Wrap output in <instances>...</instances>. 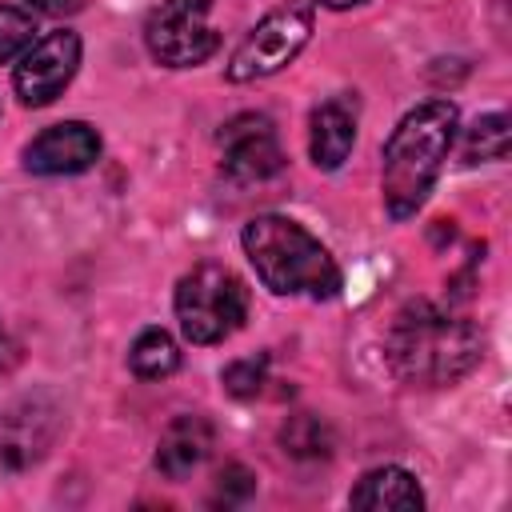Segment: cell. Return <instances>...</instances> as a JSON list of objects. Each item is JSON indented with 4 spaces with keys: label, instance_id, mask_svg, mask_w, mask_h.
<instances>
[{
    "label": "cell",
    "instance_id": "30bf717a",
    "mask_svg": "<svg viewBox=\"0 0 512 512\" xmlns=\"http://www.w3.org/2000/svg\"><path fill=\"white\" fill-rule=\"evenodd\" d=\"M100 160V136L84 120H64L44 128L24 148V168L36 176H72Z\"/></svg>",
    "mask_w": 512,
    "mask_h": 512
},
{
    "label": "cell",
    "instance_id": "277c9868",
    "mask_svg": "<svg viewBox=\"0 0 512 512\" xmlns=\"http://www.w3.org/2000/svg\"><path fill=\"white\" fill-rule=\"evenodd\" d=\"M176 320L184 340L220 344L248 320V288L224 264H196L176 284Z\"/></svg>",
    "mask_w": 512,
    "mask_h": 512
},
{
    "label": "cell",
    "instance_id": "ffe728a7",
    "mask_svg": "<svg viewBox=\"0 0 512 512\" xmlns=\"http://www.w3.org/2000/svg\"><path fill=\"white\" fill-rule=\"evenodd\" d=\"M36 12H44V16H72V12H80L88 0H28Z\"/></svg>",
    "mask_w": 512,
    "mask_h": 512
},
{
    "label": "cell",
    "instance_id": "44dd1931",
    "mask_svg": "<svg viewBox=\"0 0 512 512\" xmlns=\"http://www.w3.org/2000/svg\"><path fill=\"white\" fill-rule=\"evenodd\" d=\"M8 364H12V340H8V332H4V324H0V376L8 372Z\"/></svg>",
    "mask_w": 512,
    "mask_h": 512
},
{
    "label": "cell",
    "instance_id": "d6986e66",
    "mask_svg": "<svg viewBox=\"0 0 512 512\" xmlns=\"http://www.w3.org/2000/svg\"><path fill=\"white\" fill-rule=\"evenodd\" d=\"M252 492H256V476H252L244 464H224V468L216 472V480H212L208 504H212V508H236V504H244Z\"/></svg>",
    "mask_w": 512,
    "mask_h": 512
},
{
    "label": "cell",
    "instance_id": "9a60e30c",
    "mask_svg": "<svg viewBox=\"0 0 512 512\" xmlns=\"http://www.w3.org/2000/svg\"><path fill=\"white\" fill-rule=\"evenodd\" d=\"M280 444L296 460H324L332 452V428L312 412H296L280 428Z\"/></svg>",
    "mask_w": 512,
    "mask_h": 512
},
{
    "label": "cell",
    "instance_id": "5bb4252c",
    "mask_svg": "<svg viewBox=\"0 0 512 512\" xmlns=\"http://www.w3.org/2000/svg\"><path fill=\"white\" fill-rule=\"evenodd\" d=\"M128 368L140 380H164L180 368V348L164 328H144L128 348Z\"/></svg>",
    "mask_w": 512,
    "mask_h": 512
},
{
    "label": "cell",
    "instance_id": "7a4b0ae2",
    "mask_svg": "<svg viewBox=\"0 0 512 512\" xmlns=\"http://www.w3.org/2000/svg\"><path fill=\"white\" fill-rule=\"evenodd\" d=\"M452 140H456V104L448 100H424L392 128L380 172V192L392 220H404L424 204Z\"/></svg>",
    "mask_w": 512,
    "mask_h": 512
},
{
    "label": "cell",
    "instance_id": "52a82bcc",
    "mask_svg": "<svg viewBox=\"0 0 512 512\" xmlns=\"http://www.w3.org/2000/svg\"><path fill=\"white\" fill-rule=\"evenodd\" d=\"M76 68H80V36L76 32L60 28V32H48V36L32 40L20 52V64L12 72L20 104H28V108L52 104L72 84Z\"/></svg>",
    "mask_w": 512,
    "mask_h": 512
},
{
    "label": "cell",
    "instance_id": "ac0fdd59",
    "mask_svg": "<svg viewBox=\"0 0 512 512\" xmlns=\"http://www.w3.org/2000/svg\"><path fill=\"white\" fill-rule=\"evenodd\" d=\"M32 32H36L32 12L12 8V4H0V64L16 60L32 44Z\"/></svg>",
    "mask_w": 512,
    "mask_h": 512
},
{
    "label": "cell",
    "instance_id": "8fae6325",
    "mask_svg": "<svg viewBox=\"0 0 512 512\" xmlns=\"http://www.w3.org/2000/svg\"><path fill=\"white\" fill-rule=\"evenodd\" d=\"M216 444V428L208 416H176L164 432H160V444H156V472L164 480H188L212 452Z\"/></svg>",
    "mask_w": 512,
    "mask_h": 512
},
{
    "label": "cell",
    "instance_id": "2e32d148",
    "mask_svg": "<svg viewBox=\"0 0 512 512\" xmlns=\"http://www.w3.org/2000/svg\"><path fill=\"white\" fill-rule=\"evenodd\" d=\"M508 156V116L492 112L472 120L464 132V164H484V160H504Z\"/></svg>",
    "mask_w": 512,
    "mask_h": 512
},
{
    "label": "cell",
    "instance_id": "3957f363",
    "mask_svg": "<svg viewBox=\"0 0 512 512\" xmlns=\"http://www.w3.org/2000/svg\"><path fill=\"white\" fill-rule=\"evenodd\" d=\"M240 244L264 288H272L276 296L332 300L340 292V264L332 260V252L288 216H252L240 232Z\"/></svg>",
    "mask_w": 512,
    "mask_h": 512
},
{
    "label": "cell",
    "instance_id": "6da1fadb",
    "mask_svg": "<svg viewBox=\"0 0 512 512\" xmlns=\"http://www.w3.org/2000/svg\"><path fill=\"white\" fill-rule=\"evenodd\" d=\"M392 372L412 388H448L480 364V332L468 316L416 300L396 312L384 336Z\"/></svg>",
    "mask_w": 512,
    "mask_h": 512
},
{
    "label": "cell",
    "instance_id": "4fadbf2b",
    "mask_svg": "<svg viewBox=\"0 0 512 512\" xmlns=\"http://www.w3.org/2000/svg\"><path fill=\"white\" fill-rule=\"evenodd\" d=\"M348 504L364 508V512H420L424 492L412 472L384 464V468H372L360 476V484L348 492Z\"/></svg>",
    "mask_w": 512,
    "mask_h": 512
},
{
    "label": "cell",
    "instance_id": "9c48e42d",
    "mask_svg": "<svg viewBox=\"0 0 512 512\" xmlns=\"http://www.w3.org/2000/svg\"><path fill=\"white\" fill-rule=\"evenodd\" d=\"M56 432H60V408L48 396L32 392V396L12 400L0 412V464L12 472L40 464Z\"/></svg>",
    "mask_w": 512,
    "mask_h": 512
},
{
    "label": "cell",
    "instance_id": "8992f818",
    "mask_svg": "<svg viewBox=\"0 0 512 512\" xmlns=\"http://www.w3.org/2000/svg\"><path fill=\"white\" fill-rule=\"evenodd\" d=\"M308 36H312V4H284V8L268 12L232 52L228 80L248 84V80H264V76L280 72L284 64H292L300 56Z\"/></svg>",
    "mask_w": 512,
    "mask_h": 512
},
{
    "label": "cell",
    "instance_id": "7c38bea8",
    "mask_svg": "<svg viewBox=\"0 0 512 512\" xmlns=\"http://www.w3.org/2000/svg\"><path fill=\"white\" fill-rule=\"evenodd\" d=\"M356 144V100L348 96H328L324 104H316L312 112V132H308V152L312 164L332 172L348 160Z\"/></svg>",
    "mask_w": 512,
    "mask_h": 512
},
{
    "label": "cell",
    "instance_id": "e0dca14e",
    "mask_svg": "<svg viewBox=\"0 0 512 512\" xmlns=\"http://www.w3.org/2000/svg\"><path fill=\"white\" fill-rule=\"evenodd\" d=\"M220 380H224V392H228V396H236V400H252V396L264 388V380H268V356L256 352V356L232 360V364L220 372Z\"/></svg>",
    "mask_w": 512,
    "mask_h": 512
},
{
    "label": "cell",
    "instance_id": "5b68a950",
    "mask_svg": "<svg viewBox=\"0 0 512 512\" xmlns=\"http://www.w3.org/2000/svg\"><path fill=\"white\" fill-rule=\"evenodd\" d=\"M144 44L152 60L168 68H196L220 48L212 24V0H160L144 20Z\"/></svg>",
    "mask_w": 512,
    "mask_h": 512
},
{
    "label": "cell",
    "instance_id": "7402d4cb",
    "mask_svg": "<svg viewBox=\"0 0 512 512\" xmlns=\"http://www.w3.org/2000/svg\"><path fill=\"white\" fill-rule=\"evenodd\" d=\"M320 8H332V12H344V8H356V4H368V0H316Z\"/></svg>",
    "mask_w": 512,
    "mask_h": 512
},
{
    "label": "cell",
    "instance_id": "ba28073f",
    "mask_svg": "<svg viewBox=\"0 0 512 512\" xmlns=\"http://www.w3.org/2000/svg\"><path fill=\"white\" fill-rule=\"evenodd\" d=\"M220 164L236 184H260L284 168L276 124L260 112H240L220 128Z\"/></svg>",
    "mask_w": 512,
    "mask_h": 512
}]
</instances>
